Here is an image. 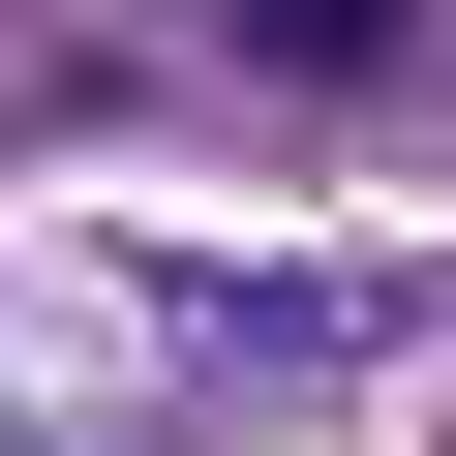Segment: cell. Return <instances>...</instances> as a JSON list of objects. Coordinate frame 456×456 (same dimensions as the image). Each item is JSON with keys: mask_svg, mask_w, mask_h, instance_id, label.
I'll list each match as a JSON object with an SVG mask.
<instances>
[{"mask_svg": "<svg viewBox=\"0 0 456 456\" xmlns=\"http://www.w3.org/2000/svg\"><path fill=\"white\" fill-rule=\"evenodd\" d=\"M244 31H274V61H395L426 0H244Z\"/></svg>", "mask_w": 456, "mask_h": 456, "instance_id": "1", "label": "cell"}]
</instances>
